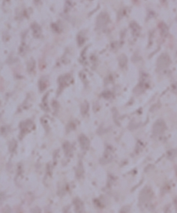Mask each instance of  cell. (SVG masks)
<instances>
[{
    "instance_id": "cell-1",
    "label": "cell",
    "mask_w": 177,
    "mask_h": 213,
    "mask_svg": "<svg viewBox=\"0 0 177 213\" xmlns=\"http://www.w3.org/2000/svg\"><path fill=\"white\" fill-rule=\"evenodd\" d=\"M72 82H73V78H72V75L69 74V73L63 74V75H62V76L59 77L58 79V94L62 93V91L63 90L65 87L69 86Z\"/></svg>"
},
{
    "instance_id": "cell-2",
    "label": "cell",
    "mask_w": 177,
    "mask_h": 213,
    "mask_svg": "<svg viewBox=\"0 0 177 213\" xmlns=\"http://www.w3.org/2000/svg\"><path fill=\"white\" fill-rule=\"evenodd\" d=\"M171 60L169 55L167 53H162L157 59V68L158 69H165L170 66Z\"/></svg>"
},
{
    "instance_id": "cell-3",
    "label": "cell",
    "mask_w": 177,
    "mask_h": 213,
    "mask_svg": "<svg viewBox=\"0 0 177 213\" xmlns=\"http://www.w3.org/2000/svg\"><path fill=\"white\" fill-rule=\"evenodd\" d=\"M152 196H153V193H152V190L149 187L144 188L140 194V197H139L140 202L141 204H145L146 202H150L152 200Z\"/></svg>"
},
{
    "instance_id": "cell-4",
    "label": "cell",
    "mask_w": 177,
    "mask_h": 213,
    "mask_svg": "<svg viewBox=\"0 0 177 213\" xmlns=\"http://www.w3.org/2000/svg\"><path fill=\"white\" fill-rule=\"evenodd\" d=\"M110 22V18L107 14L106 13H101L98 15V19H97V27L98 29H103Z\"/></svg>"
},
{
    "instance_id": "cell-5",
    "label": "cell",
    "mask_w": 177,
    "mask_h": 213,
    "mask_svg": "<svg viewBox=\"0 0 177 213\" xmlns=\"http://www.w3.org/2000/svg\"><path fill=\"white\" fill-rule=\"evenodd\" d=\"M166 129V125L165 122L161 119L157 120L153 126V133L155 136L162 134Z\"/></svg>"
},
{
    "instance_id": "cell-6",
    "label": "cell",
    "mask_w": 177,
    "mask_h": 213,
    "mask_svg": "<svg viewBox=\"0 0 177 213\" xmlns=\"http://www.w3.org/2000/svg\"><path fill=\"white\" fill-rule=\"evenodd\" d=\"M33 127H34V124H33V123L31 120H26V121L22 122L19 124V128H20V131H21L22 136H23L27 132H30Z\"/></svg>"
},
{
    "instance_id": "cell-7",
    "label": "cell",
    "mask_w": 177,
    "mask_h": 213,
    "mask_svg": "<svg viewBox=\"0 0 177 213\" xmlns=\"http://www.w3.org/2000/svg\"><path fill=\"white\" fill-rule=\"evenodd\" d=\"M148 86L149 82L147 76L141 77V82L139 83L137 87L135 88V93H143V92L148 87Z\"/></svg>"
},
{
    "instance_id": "cell-8",
    "label": "cell",
    "mask_w": 177,
    "mask_h": 213,
    "mask_svg": "<svg viewBox=\"0 0 177 213\" xmlns=\"http://www.w3.org/2000/svg\"><path fill=\"white\" fill-rule=\"evenodd\" d=\"M78 141H79L80 146H81L82 149H83V150H87V149L89 148L90 141H89L88 138H87L85 135H83V134L80 135L79 137H78Z\"/></svg>"
},
{
    "instance_id": "cell-9",
    "label": "cell",
    "mask_w": 177,
    "mask_h": 213,
    "mask_svg": "<svg viewBox=\"0 0 177 213\" xmlns=\"http://www.w3.org/2000/svg\"><path fill=\"white\" fill-rule=\"evenodd\" d=\"M31 29L33 32V35L36 38H39L42 36V28L37 23H33L31 25Z\"/></svg>"
},
{
    "instance_id": "cell-10",
    "label": "cell",
    "mask_w": 177,
    "mask_h": 213,
    "mask_svg": "<svg viewBox=\"0 0 177 213\" xmlns=\"http://www.w3.org/2000/svg\"><path fill=\"white\" fill-rule=\"evenodd\" d=\"M48 87V78L46 76H43L38 80V89L39 92H44Z\"/></svg>"
},
{
    "instance_id": "cell-11",
    "label": "cell",
    "mask_w": 177,
    "mask_h": 213,
    "mask_svg": "<svg viewBox=\"0 0 177 213\" xmlns=\"http://www.w3.org/2000/svg\"><path fill=\"white\" fill-rule=\"evenodd\" d=\"M130 28L131 29V33L135 37L139 36L141 33V27L138 25L136 22H131L130 23Z\"/></svg>"
},
{
    "instance_id": "cell-12",
    "label": "cell",
    "mask_w": 177,
    "mask_h": 213,
    "mask_svg": "<svg viewBox=\"0 0 177 213\" xmlns=\"http://www.w3.org/2000/svg\"><path fill=\"white\" fill-rule=\"evenodd\" d=\"M36 69V62L34 59H30L27 63V70L30 74H33L35 72Z\"/></svg>"
},
{
    "instance_id": "cell-13",
    "label": "cell",
    "mask_w": 177,
    "mask_h": 213,
    "mask_svg": "<svg viewBox=\"0 0 177 213\" xmlns=\"http://www.w3.org/2000/svg\"><path fill=\"white\" fill-rule=\"evenodd\" d=\"M74 206H75V210L77 213H82L84 211L83 208V204L82 202L80 201L79 199H75L74 201Z\"/></svg>"
},
{
    "instance_id": "cell-14",
    "label": "cell",
    "mask_w": 177,
    "mask_h": 213,
    "mask_svg": "<svg viewBox=\"0 0 177 213\" xmlns=\"http://www.w3.org/2000/svg\"><path fill=\"white\" fill-rule=\"evenodd\" d=\"M89 111V104L87 101H84L81 105V113L82 116H87Z\"/></svg>"
},
{
    "instance_id": "cell-15",
    "label": "cell",
    "mask_w": 177,
    "mask_h": 213,
    "mask_svg": "<svg viewBox=\"0 0 177 213\" xmlns=\"http://www.w3.org/2000/svg\"><path fill=\"white\" fill-rule=\"evenodd\" d=\"M118 62H119L120 68H126V66H127V56H126V55H124V54L121 55V56H120L119 59H118Z\"/></svg>"
},
{
    "instance_id": "cell-16",
    "label": "cell",
    "mask_w": 177,
    "mask_h": 213,
    "mask_svg": "<svg viewBox=\"0 0 177 213\" xmlns=\"http://www.w3.org/2000/svg\"><path fill=\"white\" fill-rule=\"evenodd\" d=\"M76 41H77V44H78V46H82L85 41H86V37H85V34H84V32H81V33H78L77 35V38H76Z\"/></svg>"
},
{
    "instance_id": "cell-17",
    "label": "cell",
    "mask_w": 177,
    "mask_h": 213,
    "mask_svg": "<svg viewBox=\"0 0 177 213\" xmlns=\"http://www.w3.org/2000/svg\"><path fill=\"white\" fill-rule=\"evenodd\" d=\"M159 29L160 31V34L162 36L165 37L167 35V33H168V28H167V26L164 23H160Z\"/></svg>"
},
{
    "instance_id": "cell-18",
    "label": "cell",
    "mask_w": 177,
    "mask_h": 213,
    "mask_svg": "<svg viewBox=\"0 0 177 213\" xmlns=\"http://www.w3.org/2000/svg\"><path fill=\"white\" fill-rule=\"evenodd\" d=\"M112 159V151L111 150V148H108L106 150L105 155H104V160L106 161V163H109L111 162Z\"/></svg>"
},
{
    "instance_id": "cell-19",
    "label": "cell",
    "mask_w": 177,
    "mask_h": 213,
    "mask_svg": "<svg viewBox=\"0 0 177 213\" xmlns=\"http://www.w3.org/2000/svg\"><path fill=\"white\" fill-rule=\"evenodd\" d=\"M63 148H64V151H65L66 155H68V156L72 155V146L70 145V143H69V142H65V143H64V145H63Z\"/></svg>"
},
{
    "instance_id": "cell-20",
    "label": "cell",
    "mask_w": 177,
    "mask_h": 213,
    "mask_svg": "<svg viewBox=\"0 0 177 213\" xmlns=\"http://www.w3.org/2000/svg\"><path fill=\"white\" fill-rule=\"evenodd\" d=\"M47 96H48V94L44 96V99H43V101H42V104H41L42 108L44 109V111H46V112H48V111H49V108H48V105H47Z\"/></svg>"
},
{
    "instance_id": "cell-21",
    "label": "cell",
    "mask_w": 177,
    "mask_h": 213,
    "mask_svg": "<svg viewBox=\"0 0 177 213\" xmlns=\"http://www.w3.org/2000/svg\"><path fill=\"white\" fill-rule=\"evenodd\" d=\"M83 176V167L82 163H79V166L77 167V170H76V177L78 178H82Z\"/></svg>"
},
{
    "instance_id": "cell-22",
    "label": "cell",
    "mask_w": 177,
    "mask_h": 213,
    "mask_svg": "<svg viewBox=\"0 0 177 213\" xmlns=\"http://www.w3.org/2000/svg\"><path fill=\"white\" fill-rule=\"evenodd\" d=\"M101 96H102L104 98L109 99V98H112V92H110V91H105V92L102 93Z\"/></svg>"
},
{
    "instance_id": "cell-23",
    "label": "cell",
    "mask_w": 177,
    "mask_h": 213,
    "mask_svg": "<svg viewBox=\"0 0 177 213\" xmlns=\"http://www.w3.org/2000/svg\"><path fill=\"white\" fill-rule=\"evenodd\" d=\"M120 213H129V208L128 207H124L122 209Z\"/></svg>"
},
{
    "instance_id": "cell-24",
    "label": "cell",
    "mask_w": 177,
    "mask_h": 213,
    "mask_svg": "<svg viewBox=\"0 0 177 213\" xmlns=\"http://www.w3.org/2000/svg\"><path fill=\"white\" fill-rule=\"evenodd\" d=\"M33 213H41V211L39 210V208L36 207V208L33 211Z\"/></svg>"
},
{
    "instance_id": "cell-25",
    "label": "cell",
    "mask_w": 177,
    "mask_h": 213,
    "mask_svg": "<svg viewBox=\"0 0 177 213\" xmlns=\"http://www.w3.org/2000/svg\"><path fill=\"white\" fill-rule=\"evenodd\" d=\"M33 1H34V3H35L36 5H38V4H41V2H42V0H33Z\"/></svg>"
},
{
    "instance_id": "cell-26",
    "label": "cell",
    "mask_w": 177,
    "mask_h": 213,
    "mask_svg": "<svg viewBox=\"0 0 177 213\" xmlns=\"http://www.w3.org/2000/svg\"><path fill=\"white\" fill-rule=\"evenodd\" d=\"M174 202H175V206H176V210H177V197L176 199H175V201H174Z\"/></svg>"
},
{
    "instance_id": "cell-27",
    "label": "cell",
    "mask_w": 177,
    "mask_h": 213,
    "mask_svg": "<svg viewBox=\"0 0 177 213\" xmlns=\"http://www.w3.org/2000/svg\"><path fill=\"white\" fill-rule=\"evenodd\" d=\"M160 1H161V3H163V4H164V3H166V0H160Z\"/></svg>"
}]
</instances>
